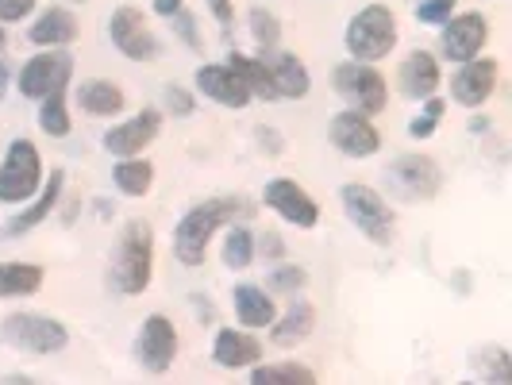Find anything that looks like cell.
I'll list each match as a JSON object with an SVG mask.
<instances>
[{"label":"cell","mask_w":512,"mask_h":385,"mask_svg":"<svg viewBox=\"0 0 512 385\" xmlns=\"http://www.w3.org/2000/svg\"><path fill=\"white\" fill-rule=\"evenodd\" d=\"M235 216H251L243 197H212V201H201L197 208H189L181 216L178 231H174V258L181 266H201L212 235L224 224H231Z\"/></svg>","instance_id":"6da1fadb"},{"label":"cell","mask_w":512,"mask_h":385,"mask_svg":"<svg viewBox=\"0 0 512 385\" xmlns=\"http://www.w3.org/2000/svg\"><path fill=\"white\" fill-rule=\"evenodd\" d=\"M151 270H154V231L151 224L143 220H131L128 228L120 231V243H116V255H112V285L124 293V297H135L151 285Z\"/></svg>","instance_id":"7a4b0ae2"},{"label":"cell","mask_w":512,"mask_h":385,"mask_svg":"<svg viewBox=\"0 0 512 385\" xmlns=\"http://www.w3.org/2000/svg\"><path fill=\"white\" fill-rule=\"evenodd\" d=\"M397 47V16L385 4H366L347 24V51L355 62H378Z\"/></svg>","instance_id":"3957f363"},{"label":"cell","mask_w":512,"mask_h":385,"mask_svg":"<svg viewBox=\"0 0 512 385\" xmlns=\"http://www.w3.org/2000/svg\"><path fill=\"white\" fill-rule=\"evenodd\" d=\"M0 339L16 351H27V355H54L70 343V332L62 320H51V316H35V312H12L4 324H0Z\"/></svg>","instance_id":"277c9868"},{"label":"cell","mask_w":512,"mask_h":385,"mask_svg":"<svg viewBox=\"0 0 512 385\" xmlns=\"http://www.w3.org/2000/svg\"><path fill=\"white\" fill-rule=\"evenodd\" d=\"M343 208H347V220L370 239L385 247L393 239V228H397V216L378 189L370 185H343Z\"/></svg>","instance_id":"5b68a950"},{"label":"cell","mask_w":512,"mask_h":385,"mask_svg":"<svg viewBox=\"0 0 512 385\" xmlns=\"http://www.w3.org/2000/svg\"><path fill=\"white\" fill-rule=\"evenodd\" d=\"M385 185L397 201H432L443 185V170L436 158L428 154H401L389 170H385Z\"/></svg>","instance_id":"8992f818"},{"label":"cell","mask_w":512,"mask_h":385,"mask_svg":"<svg viewBox=\"0 0 512 385\" xmlns=\"http://www.w3.org/2000/svg\"><path fill=\"white\" fill-rule=\"evenodd\" d=\"M43 181V162H39V151L31 139H16L8 147V158L0 166V201L4 205H20L27 201Z\"/></svg>","instance_id":"52a82bcc"},{"label":"cell","mask_w":512,"mask_h":385,"mask_svg":"<svg viewBox=\"0 0 512 385\" xmlns=\"http://www.w3.org/2000/svg\"><path fill=\"white\" fill-rule=\"evenodd\" d=\"M335 93L362 116H378L385 108V77L366 62L335 66Z\"/></svg>","instance_id":"ba28073f"},{"label":"cell","mask_w":512,"mask_h":385,"mask_svg":"<svg viewBox=\"0 0 512 385\" xmlns=\"http://www.w3.org/2000/svg\"><path fill=\"white\" fill-rule=\"evenodd\" d=\"M174 355H178V332L166 316H147L143 328H139V339H135V362L162 378L170 366H174Z\"/></svg>","instance_id":"9c48e42d"},{"label":"cell","mask_w":512,"mask_h":385,"mask_svg":"<svg viewBox=\"0 0 512 385\" xmlns=\"http://www.w3.org/2000/svg\"><path fill=\"white\" fill-rule=\"evenodd\" d=\"M108 35H112L116 51L124 54V58H131V62H154L158 58V39H154V31L143 20V12L131 8V4L112 12Z\"/></svg>","instance_id":"30bf717a"},{"label":"cell","mask_w":512,"mask_h":385,"mask_svg":"<svg viewBox=\"0 0 512 385\" xmlns=\"http://www.w3.org/2000/svg\"><path fill=\"white\" fill-rule=\"evenodd\" d=\"M70 74H74V58L51 47V54H35L20 70V93L31 97V101H43L54 89H66Z\"/></svg>","instance_id":"8fae6325"},{"label":"cell","mask_w":512,"mask_h":385,"mask_svg":"<svg viewBox=\"0 0 512 385\" xmlns=\"http://www.w3.org/2000/svg\"><path fill=\"white\" fill-rule=\"evenodd\" d=\"M486 39H489L486 16H482V12H462L455 20H447L439 47H443V58H447V62H470V58L482 54Z\"/></svg>","instance_id":"7c38bea8"},{"label":"cell","mask_w":512,"mask_h":385,"mask_svg":"<svg viewBox=\"0 0 512 385\" xmlns=\"http://www.w3.org/2000/svg\"><path fill=\"white\" fill-rule=\"evenodd\" d=\"M266 205L274 208L285 224H293V228H316V224H320L316 201L308 197L297 181H289V178H278L266 185Z\"/></svg>","instance_id":"4fadbf2b"},{"label":"cell","mask_w":512,"mask_h":385,"mask_svg":"<svg viewBox=\"0 0 512 385\" xmlns=\"http://www.w3.org/2000/svg\"><path fill=\"white\" fill-rule=\"evenodd\" d=\"M332 143L347 158H370V154H378V147H382V135L370 124V116L347 108V112H339L332 120Z\"/></svg>","instance_id":"5bb4252c"},{"label":"cell","mask_w":512,"mask_h":385,"mask_svg":"<svg viewBox=\"0 0 512 385\" xmlns=\"http://www.w3.org/2000/svg\"><path fill=\"white\" fill-rule=\"evenodd\" d=\"M158 128H162V112L143 108L139 116H131L128 124H116L104 135V151L116 154V158H135V154H143V147H151Z\"/></svg>","instance_id":"9a60e30c"},{"label":"cell","mask_w":512,"mask_h":385,"mask_svg":"<svg viewBox=\"0 0 512 385\" xmlns=\"http://www.w3.org/2000/svg\"><path fill=\"white\" fill-rule=\"evenodd\" d=\"M493 89H497V62L493 58H470V62H462V70L451 81V97L459 104H466V108L486 104L493 97Z\"/></svg>","instance_id":"2e32d148"},{"label":"cell","mask_w":512,"mask_h":385,"mask_svg":"<svg viewBox=\"0 0 512 385\" xmlns=\"http://www.w3.org/2000/svg\"><path fill=\"white\" fill-rule=\"evenodd\" d=\"M262 62H266V70H270V77H274L278 97H293V101H297V97H308L312 77H308L305 62H301L297 54L270 47V51H262Z\"/></svg>","instance_id":"e0dca14e"},{"label":"cell","mask_w":512,"mask_h":385,"mask_svg":"<svg viewBox=\"0 0 512 385\" xmlns=\"http://www.w3.org/2000/svg\"><path fill=\"white\" fill-rule=\"evenodd\" d=\"M397 85H401V93L412 97V101H428V97H436L439 62L428 51L409 54V58L401 62V70H397Z\"/></svg>","instance_id":"ac0fdd59"},{"label":"cell","mask_w":512,"mask_h":385,"mask_svg":"<svg viewBox=\"0 0 512 385\" xmlns=\"http://www.w3.org/2000/svg\"><path fill=\"white\" fill-rule=\"evenodd\" d=\"M197 89L205 97H212L216 104H224V108H243V104L251 101L247 85L235 77L231 66H201L197 70Z\"/></svg>","instance_id":"d6986e66"},{"label":"cell","mask_w":512,"mask_h":385,"mask_svg":"<svg viewBox=\"0 0 512 385\" xmlns=\"http://www.w3.org/2000/svg\"><path fill=\"white\" fill-rule=\"evenodd\" d=\"M212 359H216V366H224V370H243V366H255L262 359V343H258L255 335L224 328V332L216 335Z\"/></svg>","instance_id":"ffe728a7"},{"label":"cell","mask_w":512,"mask_h":385,"mask_svg":"<svg viewBox=\"0 0 512 385\" xmlns=\"http://www.w3.org/2000/svg\"><path fill=\"white\" fill-rule=\"evenodd\" d=\"M77 16L70 8H47L39 24H31V43L35 47H66L77 39Z\"/></svg>","instance_id":"44dd1931"},{"label":"cell","mask_w":512,"mask_h":385,"mask_svg":"<svg viewBox=\"0 0 512 385\" xmlns=\"http://www.w3.org/2000/svg\"><path fill=\"white\" fill-rule=\"evenodd\" d=\"M231 301H235V316L243 328H270L278 320V308L270 301V293L258 285H239Z\"/></svg>","instance_id":"7402d4cb"},{"label":"cell","mask_w":512,"mask_h":385,"mask_svg":"<svg viewBox=\"0 0 512 385\" xmlns=\"http://www.w3.org/2000/svg\"><path fill=\"white\" fill-rule=\"evenodd\" d=\"M77 104H81L89 116H120L128 97H124V89H120L116 81L93 77V81H85V85L77 89Z\"/></svg>","instance_id":"603a6c76"},{"label":"cell","mask_w":512,"mask_h":385,"mask_svg":"<svg viewBox=\"0 0 512 385\" xmlns=\"http://www.w3.org/2000/svg\"><path fill=\"white\" fill-rule=\"evenodd\" d=\"M62 185H66V174L62 170H54L51 174V181H47V189L39 193V201L27 208V212H20L16 220H8V235L16 239V235H24V231H31V228H39L47 216L54 212V205H58V193H62Z\"/></svg>","instance_id":"cb8c5ba5"},{"label":"cell","mask_w":512,"mask_h":385,"mask_svg":"<svg viewBox=\"0 0 512 385\" xmlns=\"http://www.w3.org/2000/svg\"><path fill=\"white\" fill-rule=\"evenodd\" d=\"M312 328H316V312H312V305H308V301H293V308L285 312L282 320H274L270 339H274L278 347H297L301 339L312 335Z\"/></svg>","instance_id":"d4e9b609"},{"label":"cell","mask_w":512,"mask_h":385,"mask_svg":"<svg viewBox=\"0 0 512 385\" xmlns=\"http://www.w3.org/2000/svg\"><path fill=\"white\" fill-rule=\"evenodd\" d=\"M228 66L235 70V77L247 85V93L258 101H278V89H274V77L266 70L262 58H243V54H228Z\"/></svg>","instance_id":"484cf974"},{"label":"cell","mask_w":512,"mask_h":385,"mask_svg":"<svg viewBox=\"0 0 512 385\" xmlns=\"http://www.w3.org/2000/svg\"><path fill=\"white\" fill-rule=\"evenodd\" d=\"M43 289V270L35 262H0V297H31Z\"/></svg>","instance_id":"4316f807"},{"label":"cell","mask_w":512,"mask_h":385,"mask_svg":"<svg viewBox=\"0 0 512 385\" xmlns=\"http://www.w3.org/2000/svg\"><path fill=\"white\" fill-rule=\"evenodd\" d=\"M255 385H316V374L305 362H270V366H255L251 374Z\"/></svg>","instance_id":"83f0119b"},{"label":"cell","mask_w":512,"mask_h":385,"mask_svg":"<svg viewBox=\"0 0 512 385\" xmlns=\"http://www.w3.org/2000/svg\"><path fill=\"white\" fill-rule=\"evenodd\" d=\"M116 189L120 193H128V197H143L147 189H151V181H154V166L147 162V158H120V166H116Z\"/></svg>","instance_id":"f1b7e54d"},{"label":"cell","mask_w":512,"mask_h":385,"mask_svg":"<svg viewBox=\"0 0 512 385\" xmlns=\"http://www.w3.org/2000/svg\"><path fill=\"white\" fill-rule=\"evenodd\" d=\"M39 128L54 135V139H62V135H70V112H66V89H54L43 97V108H39Z\"/></svg>","instance_id":"f546056e"},{"label":"cell","mask_w":512,"mask_h":385,"mask_svg":"<svg viewBox=\"0 0 512 385\" xmlns=\"http://www.w3.org/2000/svg\"><path fill=\"white\" fill-rule=\"evenodd\" d=\"M474 366H478V374H482L486 382H497V385L512 382V355L505 347H486V351H478V355H474Z\"/></svg>","instance_id":"4dcf8cb0"},{"label":"cell","mask_w":512,"mask_h":385,"mask_svg":"<svg viewBox=\"0 0 512 385\" xmlns=\"http://www.w3.org/2000/svg\"><path fill=\"white\" fill-rule=\"evenodd\" d=\"M224 262L231 270H247L255 262V235L247 228H231L224 239Z\"/></svg>","instance_id":"1f68e13d"},{"label":"cell","mask_w":512,"mask_h":385,"mask_svg":"<svg viewBox=\"0 0 512 385\" xmlns=\"http://www.w3.org/2000/svg\"><path fill=\"white\" fill-rule=\"evenodd\" d=\"M251 31H255V43L262 51L278 47V39H282V27H278V20L266 8H251Z\"/></svg>","instance_id":"d6a6232c"},{"label":"cell","mask_w":512,"mask_h":385,"mask_svg":"<svg viewBox=\"0 0 512 385\" xmlns=\"http://www.w3.org/2000/svg\"><path fill=\"white\" fill-rule=\"evenodd\" d=\"M443 108H447V104L439 101V97H428L424 112H420V116H416V120L409 124V135H412V139H428V135L436 131L439 116H443Z\"/></svg>","instance_id":"836d02e7"},{"label":"cell","mask_w":512,"mask_h":385,"mask_svg":"<svg viewBox=\"0 0 512 385\" xmlns=\"http://www.w3.org/2000/svg\"><path fill=\"white\" fill-rule=\"evenodd\" d=\"M305 285H308V274L301 266H278V270H270V289L274 293H297Z\"/></svg>","instance_id":"e575fe53"},{"label":"cell","mask_w":512,"mask_h":385,"mask_svg":"<svg viewBox=\"0 0 512 385\" xmlns=\"http://www.w3.org/2000/svg\"><path fill=\"white\" fill-rule=\"evenodd\" d=\"M451 12H455V0H420V8H416L420 24H447Z\"/></svg>","instance_id":"d590c367"},{"label":"cell","mask_w":512,"mask_h":385,"mask_svg":"<svg viewBox=\"0 0 512 385\" xmlns=\"http://www.w3.org/2000/svg\"><path fill=\"white\" fill-rule=\"evenodd\" d=\"M174 31H178V35L185 39V43H189V47H193V51H201V35H197V20H193V16L185 12V8H178V12H174Z\"/></svg>","instance_id":"8d00e7d4"},{"label":"cell","mask_w":512,"mask_h":385,"mask_svg":"<svg viewBox=\"0 0 512 385\" xmlns=\"http://www.w3.org/2000/svg\"><path fill=\"white\" fill-rule=\"evenodd\" d=\"M166 108H170L174 116H193V97H189L185 89H178V85H170V89H166Z\"/></svg>","instance_id":"74e56055"},{"label":"cell","mask_w":512,"mask_h":385,"mask_svg":"<svg viewBox=\"0 0 512 385\" xmlns=\"http://www.w3.org/2000/svg\"><path fill=\"white\" fill-rule=\"evenodd\" d=\"M31 8H35V0H0V20H4V24L24 20Z\"/></svg>","instance_id":"f35d334b"},{"label":"cell","mask_w":512,"mask_h":385,"mask_svg":"<svg viewBox=\"0 0 512 385\" xmlns=\"http://www.w3.org/2000/svg\"><path fill=\"white\" fill-rule=\"evenodd\" d=\"M258 251H262V258H282L285 255V243L278 231H266L262 235V243H258Z\"/></svg>","instance_id":"ab89813d"},{"label":"cell","mask_w":512,"mask_h":385,"mask_svg":"<svg viewBox=\"0 0 512 385\" xmlns=\"http://www.w3.org/2000/svg\"><path fill=\"white\" fill-rule=\"evenodd\" d=\"M208 8H212V16L220 20V24H231V0H205Z\"/></svg>","instance_id":"60d3db41"},{"label":"cell","mask_w":512,"mask_h":385,"mask_svg":"<svg viewBox=\"0 0 512 385\" xmlns=\"http://www.w3.org/2000/svg\"><path fill=\"white\" fill-rule=\"evenodd\" d=\"M181 4H185V0H154V12H158V16H174Z\"/></svg>","instance_id":"b9f144b4"},{"label":"cell","mask_w":512,"mask_h":385,"mask_svg":"<svg viewBox=\"0 0 512 385\" xmlns=\"http://www.w3.org/2000/svg\"><path fill=\"white\" fill-rule=\"evenodd\" d=\"M8 62H0V97H4V93H8Z\"/></svg>","instance_id":"7bdbcfd3"},{"label":"cell","mask_w":512,"mask_h":385,"mask_svg":"<svg viewBox=\"0 0 512 385\" xmlns=\"http://www.w3.org/2000/svg\"><path fill=\"white\" fill-rule=\"evenodd\" d=\"M0 51H4V27H0Z\"/></svg>","instance_id":"ee69618b"}]
</instances>
